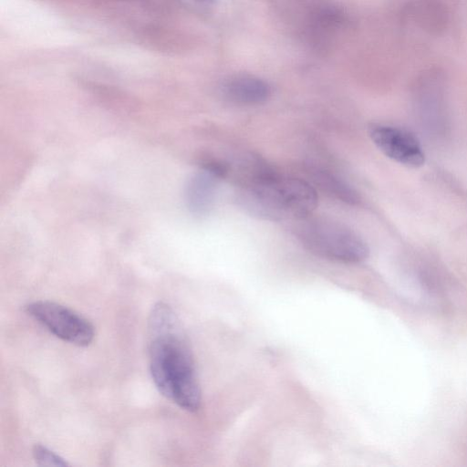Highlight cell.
<instances>
[{
	"instance_id": "cell-3",
	"label": "cell",
	"mask_w": 467,
	"mask_h": 467,
	"mask_svg": "<svg viewBox=\"0 0 467 467\" xmlns=\"http://www.w3.org/2000/svg\"><path fill=\"white\" fill-rule=\"evenodd\" d=\"M296 236L309 252L333 261L356 264L366 260V242L347 226L324 218L300 220Z\"/></svg>"
},
{
	"instance_id": "cell-6",
	"label": "cell",
	"mask_w": 467,
	"mask_h": 467,
	"mask_svg": "<svg viewBox=\"0 0 467 467\" xmlns=\"http://www.w3.org/2000/svg\"><path fill=\"white\" fill-rule=\"evenodd\" d=\"M229 174L228 164L220 161H206L187 182L185 202L189 211L203 216L212 210L219 182Z\"/></svg>"
},
{
	"instance_id": "cell-2",
	"label": "cell",
	"mask_w": 467,
	"mask_h": 467,
	"mask_svg": "<svg viewBox=\"0 0 467 467\" xmlns=\"http://www.w3.org/2000/svg\"><path fill=\"white\" fill-rule=\"evenodd\" d=\"M236 202L246 213L267 221H300L314 212L318 196L308 182L279 175L267 167L239 182Z\"/></svg>"
},
{
	"instance_id": "cell-10",
	"label": "cell",
	"mask_w": 467,
	"mask_h": 467,
	"mask_svg": "<svg viewBox=\"0 0 467 467\" xmlns=\"http://www.w3.org/2000/svg\"><path fill=\"white\" fill-rule=\"evenodd\" d=\"M195 1H198V2H201L203 4H209V5L214 4L216 2V0H195Z\"/></svg>"
},
{
	"instance_id": "cell-7",
	"label": "cell",
	"mask_w": 467,
	"mask_h": 467,
	"mask_svg": "<svg viewBox=\"0 0 467 467\" xmlns=\"http://www.w3.org/2000/svg\"><path fill=\"white\" fill-rule=\"evenodd\" d=\"M223 98L234 104L254 106L267 101L271 87L264 79L246 74L230 77L221 86Z\"/></svg>"
},
{
	"instance_id": "cell-8",
	"label": "cell",
	"mask_w": 467,
	"mask_h": 467,
	"mask_svg": "<svg viewBox=\"0 0 467 467\" xmlns=\"http://www.w3.org/2000/svg\"><path fill=\"white\" fill-rule=\"evenodd\" d=\"M311 177L314 184L330 197L352 205L359 202L358 192L333 173L324 170H315Z\"/></svg>"
},
{
	"instance_id": "cell-9",
	"label": "cell",
	"mask_w": 467,
	"mask_h": 467,
	"mask_svg": "<svg viewBox=\"0 0 467 467\" xmlns=\"http://www.w3.org/2000/svg\"><path fill=\"white\" fill-rule=\"evenodd\" d=\"M32 453L36 462L41 466L65 467L69 465L61 456L41 444H36Z\"/></svg>"
},
{
	"instance_id": "cell-1",
	"label": "cell",
	"mask_w": 467,
	"mask_h": 467,
	"mask_svg": "<svg viewBox=\"0 0 467 467\" xmlns=\"http://www.w3.org/2000/svg\"><path fill=\"white\" fill-rule=\"evenodd\" d=\"M148 353L159 391L183 410H198L202 396L193 357L178 317L166 303H157L150 314Z\"/></svg>"
},
{
	"instance_id": "cell-5",
	"label": "cell",
	"mask_w": 467,
	"mask_h": 467,
	"mask_svg": "<svg viewBox=\"0 0 467 467\" xmlns=\"http://www.w3.org/2000/svg\"><path fill=\"white\" fill-rule=\"evenodd\" d=\"M369 137L388 158L409 168L424 164L425 155L418 139L409 130L386 124H374Z\"/></svg>"
},
{
	"instance_id": "cell-4",
	"label": "cell",
	"mask_w": 467,
	"mask_h": 467,
	"mask_svg": "<svg viewBox=\"0 0 467 467\" xmlns=\"http://www.w3.org/2000/svg\"><path fill=\"white\" fill-rule=\"evenodd\" d=\"M26 313L57 337L79 347L93 340V325L74 310L52 301L39 300L26 306Z\"/></svg>"
}]
</instances>
